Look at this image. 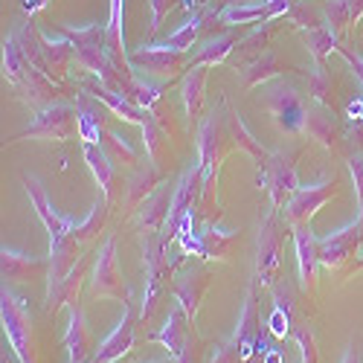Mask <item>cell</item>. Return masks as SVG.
I'll return each mask as SVG.
<instances>
[{
  "label": "cell",
  "instance_id": "1",
  "mask_svg": "<svg viewBox=\"0 0 363 363\" xmlns=\"http://www.w3.org/2000/svg\"><path fill=\"white\" fill-rule=\"evenodd\" d=\"M23 189H26V195H29V201H33L38 218L44 221V227L50 233V288L47 291H52L55 285H62V279L70 274V270L76 267V262H79V247L82 245L73 238V224L76 221H70V218L55 213L50 198H47V192H44V186L38 184V177L23 174Z\"/></svg>",
  "mask_w": 363,
  "mask_h": 363
},
{
  "label": "cell",
  "instance_id": "2",
  "mask_svg": "<svg viewBox=\"0 0 363 363\" xmlns=\"http://www.w3.org/2000/svg\"><path fill=\"white\" fill-rule=\"evenodd\" d=\"M267 325L262 323L259 314V294H256V282L247 288L245 296V308H241L238 325L233 331V337L216 352L213 363H264L267 357Z\"/></svg>",
  "mask_w": 363,
  "mask_h": 363
},
{
  "label": "cell",
  "instance_id": "3",
  "mask_svg": "<svg viewBox=\"0 0 363 363\" xmlns=\"http://www.w3.org/2000/svg\"><path fill=\"white\" fill-rule=\"evenodd\" d=\"M221 111H224V105H221ZM221 111L209 113L198 128V177H201L203 203L213 198V184L218 180V166L227 151V140H233L230 128H227V116Z\"/></svg>",
  "mask_w": 363,
  "mask_h": 363
},
{
  "label": "cell",
  "instance_id": "4",
  "mask_svg": "<svg viewBox=\"0 0 363 363\" xmlns=\"http://www.w3.org/2000/svg\"><path fill=\"white\" fill-rule=\"evenodd\" d=\"M169 245L163 233H145L143 238V264H145V294H143V311L140 317L148 320L157 308V299L163 294V277L169 274V262H166Z\"/></svg>",
  "mask_w": 363,
  "mask_h": 363
},
{
  "label": "cell",
  "instance_id": "5",
  "mask_svg": "<svg viewBox=\"0 0 363 363\" xmlns=\"http://www.w3.org/2000/svg\"><path fill=\"white\" fill-rule=\"evenodd\" d=\"M262 108L274 116V123L288 134H296V131L306 128L308 105L299 96V90L285 84V82H277V84L267 87V94L262 96Z\"/></svg>",
  "mask_w": 363,
  "mask_h": 363
},
{
  "label": "cell",
  "instance_id": "6",
  "mask_svg": "<svg viewBox=\"0 0 363 363\" xmlns=\"http://www.w3.org/2000/svg\"><path fill=\"white\" fill-rule=\"evenodd\" d=\"M282 241H285V227L279 224V209H274L262 221L256 241V285H270L277 279V270L282 262Z\"/></svg>",
  "mask_w": 363,
  "mask_h": 363
},
{
  "label": "cell",
  "instance_id": "7",
  "mask_svg": "<svg viewBox=\"0 0 363 363\" xmlns=\"http://www.w3.org/2000/svg\"><path fill=\"white\" fill-rule=\"evenodd\" d=\"M0 317H4V331H6V337H9V346H12L15 357L21 363H35L29 314L23 311L18 296L12 291H6V285H4V294H0Z\"/></svg>",
  "mask_w": 363,
  "mask_h": 363
},
{
  "label": "cell",
  "instance_id": "8",
  "mask_svg": "<svg viewBox=\"0 0 363 363\" xmlns=\"http://www.w3.org/2000/svg\"><path fill=\"white\" fill-rule=\"evenodd\" d=\"M90 296H113L119 302H125V306H131V291L123 282L119 267H116V241L113 238H108L96 253L94 277H90Z\"/></svg>",
  "mask_w": 363,
  "mask_h": 363
},
{
  "label": "cell",
  "instance_id": "9",
  "mask_svg": "<svg viewBox=\"0 0 363 363\" xmlns=\"http://www.w3.org/2000/svg\"><path fill=\"white\" fill-rule=\"evenodd\" d=\"M79 131V111L65 102H52L50 108L35 113V123L15 134V140L23 137H41V140H70Z\"/></svg>",
  "mask_w": 363,
  "mask_h": 363
},
{
  "label": "cell",
  "instance_id": "10",
  "mask_svg": "<svg viewBox=\"0 0 363 363\" xmlns=\"http://www.w3.org/2000/svg\"><path fill=\"white\" fill-rule=\"evenodd\" d=\"M296 157L294 155H270L267 169L262 172L259 184L267 186L270 201H274V209H285V203L291 201V195L299 189L296 180Z\"/></svg>",
  "mask_w": 363,
  "mask_h": 363
},
{
  "label": "cell",
  "instance_id": "11",
  "mask_svg": "<svg viewBox=\"0 0 363 363\" xmlns=\"http://www.w3.org/2000/svg\"><path fill=\"white\" fill-rule=\"evenodd\" d=\"M198 192H201V177H198V166H192L189 172H184L180 184L174 186L169 221H166V230H163L166 245H172V241L177 238V233H180V227H184V221L192 216V203H195V195Z\"/></svg>",
  "mask_w": 363,
  "mask_h": 363
},
{
  "label": "cell",
  "instance_id": "12",
  "mask_svg": "<svg viewBox=\"0 0 363 363\" xmlns=\"http://www.w3.org/2000/svg\"><path fill=\"white\" fill-rule=\"evenodd\" d=\"M335 180L331 184H317V186H299L294 195H291V201L285 203V221H288V227H294V224H308L311 218H314V213L325 203V201H331L335 198Z\"/></svg>",
  "mask_w": 363,
  "mask_h": 363
},
{
  "label": "cell",
  "instance_id": "13",
  "mask_svg": "<svg viewBox=\"0 0 363 363\" xmlns=\"http://www.w3.org/2000/svg\"><path fill=\"white\" fill-rule=\"evenodd\" d=\"M128 62L134 67H145L148 73H157V76H174L180 67L186 65V52H177V50H169L166 44L160 47H137L134 52H128Z\"/></svg>",
  "mask_w": 363,
  "mask_h": 363
},
{
  "label": "cell",
  "instance_id": "14",
  "mask_svg": "<svg viewBox=\"0 0 363 363\" xmlns=\"http://www.w3.org/2000/svg\"><path fill=\"white\" fill-rule=\"evenodd\" d=\"M76 111H79V137L82 143H96L102 145V137H105V123H108V105L99 102L94 94H79L76 99Z\"/></svg>",
  "mask_w": 363,
  "mask_h": 363
},
{
  "label": "cell",
  "instance_id": "15",
  "mask_svg": "<svg viewBox=\"0 0 363 363\" xmlns=\"http://www.w3.org/2000/svg\"><path fill=\"white\" fill-rule=\"evenodd\" d=\"M134 323H137V314L128 306L125 308V317L119 320V325L111 331V335L99 343V349L94 352V363H116L119 357H123L134 346V328H137Z\"/></svg>",
  "mask_w": 363,
  "mask_h": 363
},
{
  "label": "cell",
  "instance_id": "16",
  "mask_svg": "<svg viewBox=\"0 0 363 363\" xmlns=\"http://www.w3.org/2000/svg\"><path fill=\"white\" fill-rule=\"evenodd\" d=\"M294 245H296V264H299V279L302 288L311 291L314 279H317V264H320V253H317V241L308 224H294Z\"/></svg>",
  "mask_w": 363,
  "mask_h": 363
},
{
  "label": "cell",
  "instance_id": "17",
  "mask_svg": "<svg viewBox=\"0 0 363 363\" xmlns=\"http://www.w3.org/2000/svg\"><path fill=\"white\" fill-rule=\"evenodd\" d=\"M151 340L163 343V346L169 349V354L177 360L180 354H184V352L189 349V343H192V331H189V314H186L184 308H174V311L169 314L166 325H163L160 331H155V335H151Z\"/></svg>",
  "mask_w": 363,
  "mask_h": 363
},
{
  "label": "cell",
  "instance_id": "18",
  "mask_svg": "<svg viewBox=\"0 0 363 363\" xmlns=\"http://www.w3.org/2000/svg\"><path fill=\"white\" fill-rule=\"evenodd\" d=\"M65 349H67L70 363H90L94 340H90V331L84 325V314H82L79 306H70V323H67V331H65Z\"/></svg>",
  "mask_w": 363,
  "mask_h": 363
},
{
  "label": "cell",
  "instance_id": "19",
  "mask_svg": "<svg viewBox=\"0 0 363 363\" xmlns=\"http://www.w3.org/2000/svg\"><path fill=\"white\" fill-rule=\"evenodd\" d=\"M172 195L174 189H157L151 192L145 201H143V209H140V227L145 233H163L166 230V221H169V209H172Z\"/></svg>",
  "mask_w": 363,
  "mask_h": 363
},
{
  "label": "cell",
  "instance_id": "20",
  "mask_svg": "<svg viewBox=\"0 0 363 363\" xmlns=\"http://www.w3.org/2000/svg\"><path fill=\"white\" fill-rule=\"evenodd\" d=\"M0 270H4V279L6 282H26V279H35L41 277L47 264L38 256H23L15 250H0Z\"/></svg>",
  "mask_w": 363,
  "mask_h": 363
},
{
  "label": "cell",
  "instance_id": "21",
  "mask_svg": "<svg viewBox=\"0 0 363 363\" xmlns=\"http://www.w3.org/2000/svg\"><path fill=\"white\" fill-rule=\"evenodd\" d=\"M285 70H291V67L282 65L274 52H262V55L253 58V62L241 65V67H238V76H241V84H245V87H259V84H264L267 79L282 76Z\"/></svg>",
  "mask_w": 363,
  "mask_h": 363
},
{
  "label": "cell",
  "instance_id": "22",
  "mask_svg": "<svg viewBox=\"0 0 363 363\" xmlns=\"http://www.w3.org/2000/svg\"><path fill=\"white\" fill-rule=\"evenodd\" d=\"M209 285V274L206 270H195V274H186L174 282V296L180 302V308L189 314V320H195L198 314V306H201V296Z\"/></svg>",
  "mask_w": 363,
  "mask_h": 363
},
{
  "label": "cell",
  "instance_id": "23",
  "mask_svg": "<svg viewBox=\"0 0 363 363\" xmlns=\"http://www.w3.org/2000/svg\"><path fill=\"white\" fill-rule=\"evenodd\" d=\"M274 299H277V306H274V314H270V320H267V331L282 340L294 325V291H291V285L279 282L274 288Z\"/></svg>",
  "mask_w": 363,
  "mask_h": 363
},
{
  "label": "cell",
  "instance_id": "24",
  "mask_svg": "<svg viewBox=\"0 0 363 363\" xmlns=\"http://www.w3.org/2000/svg\"><path fill=\"white\" fill-rule=\"evenodd\" d=\"M227 128H230V137H233V143L238 145V148H245L250 157H256L259 160V169L264 172L267 169V163H270V151L250 134V128L245 125V119H241L235 111H230L227 113Z\"/></svg>",
  "mask_w": 363,
  "mask_h": 363
},
{
  "label": "cell",
  "instance_id": "25",
  "mask_svg": "<svg viewBox=\"0 0 363 363\" xmlns=\"http://www.w3.org/2000/svg\"><path fill=\"white\" fill-rule=\"evenodd\" d=\"M84 267H87V262L79 259L76 267L62 279V285H55L52 291H47V311L50 314H55L62 306H73V302H76L79 288H82V279H84Z\"/></svg>",
  "mask_w": 363,
  "mask_h": 363
},
{
  "label": "cell",
  "instance_id": "26",
  "mask_svg": "<svg viewBox=\"0 0 363 363\" xmlns=\"http://www.w3.org/2000/svg\"><path fill=\"white\" fill-rule=\"evenodd\" d=\"M274 21H264L262 23V29H253V33L247 35V38H241L238 44H235V50H233V55H230V62H233V67L238 70L241 65H247V62H253L256 55H262V52H267L264 47H267V41H270V33H274Z\"/></svg>",
  "mask_w": 363,
  "mask_h": 363
},
{
  "label": "cell",
  "instance_id": "27",
  "mask_svg": "<svg viewBox=\"0 0 363 363\" xmlns=\"http://www.w3.org/2000/svg\"><path fill=\"white\" fill-rule=\"evenodd\" d=\"M306 131L311 140H320L325 148H337V140H340V131H337V123H335V111H308L306 116Z\"/></svg>",
  "mask_w": 363,
  "mask_h": 363
},
{
  "label": "cell",
  "instance_id": "28",
  "mask_svg": "<svg viewBox=\"0 0 363 363\" xmlns=\"http://www.w3.org/2000/svg\"><path fill=\"white\" fill-rule=\"evenodd\" d=\"M82 151H84V160H87L90 172H94V177H96L99 189H102V198H108V201H111V184H113V160L105 155V148H102V145H96V143H84V145H82Z\"/></svg>",
  "mask_w": 363,
  "mask_h": 363
},
{
  "label": "cell",
  "instance_id": "29",
  "mask_svg": "<svg viewBox=\"0 0 363 363\" xmlns=\"http://www.w3.org/2000/svg\"><path fill=\"white\" fill-rule=\"evenodd\" d=\"M160 184V172L155 163H145L137 169V174L128 180V206H143V201L155 192V186Z\"/></svg>",
  "mask_w": 363,
  "mask_h": 363
},
{
  "label": "cell",
  "instance_id": "30",
  "mask_svg": "<svg viewBox=\"0 0 363 363\" xmlns=\"http://www.w3.org/2000/svg\"><path fill=\"white\" fill-rule=\"evenodd\" d=\"M238 41H241V38H238L235 33H230V35H224V38H213L206 47H201V52L192 58V67H206V65H221V62H227Z\"/></svg>",
  "mask_w": 363,
  "mask_h": 363
},
{
  "label": "cell",
  "instance_id": "31",
  "mask_svg": "<svg viewBox=\"0 0 363 363\" xmlns=\"http://www.w3.org/2000/svg\"><path fill=\"white\" fill-rule=\"evenodd\" d=\"M105 221H108V198L96 201L94 209H90V216H87L84 221L73 224V238L79 241V245H87V241H94V238L102 233Z\"/></svg>",
  "mask_w": 363,
  "mask_h": 363
},
{
  "label": "cell",
  "instance_id": "32",
  "mask_svg": "<svg viewBox=\"0 0 363 363\" xmlns=\"http://www.w3.org/2000/svg\"><path fill=\"white\" fill-rule=\"evenodd\" d=\"M203 84H206V67H189L180 90H184V108L192 119L201 113V105H203Z\"/></svg>",
  "mask_w": 363,
  "mask_h": 363
},
{
  "label": "cell",
  "instance_id": "33",
  "mask_svg": "<svg viewBox=\"0 0 363 363\" xmlns=\"http://www.w3.org/2000/svg\"><path fill=\"white\" fill-rule=\"evenodd\" d=\"M302 38H306L311 55L317 58V65H325V55H328L331 50H337V33H335V29H331L328 23H320V26H314V29H306V33H302Z\"/></svg>",
  "mask_w": 363,
  "mask_h": 363
},
{
  "label": "cell",
  "instance_id": "34",
  "mask_svg": "<svg viewBox=\"0 0 363 363\" xmlns=\"http://www.w3.org/2000/svg\"><path fill=\"white\" fill-rule=\"evenodd\" d=\"M235 238H238V233H233V230L209 227L206 233H201V256L203 259H227Z\"/></svg>",
  "mask_w": 363,
  "mask_h": 363
},
{
  "label": "cell",
  "instance_id": "35",
  "mask_svg": "<svg viewBox=\"0 0 363 363\" xmlns=\"http://www.w3.org/2000/svg\"><path fill=\"white\" fill-rule=\"evenodd\" d=\"M308 94H311L320 105H325V108L335 111V79H331V73L325 70V65H320L317 73L308 76Z\"/></svg>",
  "mask_w": 363,
  "mask_h": 363
},
{
  "label": "cell",
  "instance_id": "36",
  "mask_svg": "<svg viewBox=\"0 0 363 363\" xmlns=\"http://www.w3.org/2000/svg\"><path fill=\"white\" fill-rule=\"evenodd\" d=\"M143 140H145V151H148V157L151 160H160L163 155V148H166V134L163 128L157 125V116L155 111H145V119H143Z\"/></svg>",
  "mask_w": 363,
  "mask_h": 363
},
{
  "label": "cell",
  "instance_id": "37",
  "mask_svg": "<svg viewBox=\"0 0 363 363\" xmlns=\"http://www.w3.org/2000/svg\"><path fill=\"white\" fill-rule=\"evenodd\" d=\"M65 35L73 41V47H108V23H94V26H84V29H73L65 26Z\"/></svg>",
  "mask_w": 363,
  "mask_h": 363
},
{
  "label": "cell",
  "instance_id": "38",
  "mask_svg": "<svg viewBox=\"0 0 363 363\" xmlns=\"http://www.w3.org/2000/svg\"><path fill=\"white\" fill-rule=\"evenodd\" d=\"M198 33H201V21H198V15H192L184 26L177 29L174 35H169V38H166V47H169V50H177V52H186V50L195 44Z\"/></svg>",
  "mask_w": 363,
  "mask_h": 363
},
{
  "label": "cell",
  "instance_id": "39",
  "mask_svg": "<svg viewBox=\"0 0 363 363\" xmlns=\"http://www.w3.org/2000/svg\"><path fill=\"white\" fill-rule=\"evenodd\" d=\"M325 23L335 29L337 35L343 33L349 23H354V21H352V6H349V0H325Z\"/></svg>",
  "mask_w": 363,
  "mask_h": 363
},
{
  "label": "cell",
  "instance_id": "40",
  "mask_svg": "<svg viewBox=\"0 0 363 363\" xmlns=\"http://www.w3.org/2000/svg\"><path fill=\"white\" fill-rule=\"evenodd\" d=\"M102 148H105V155H108L113 163H137V151H134L128 143L119 140L116 134H111V131H105Z\"/></svg>",
  "mask_w": 363,
  "mask_h": 363
},
{
  "label": "cell",
  "instance_id": "41",
  "mask_svg": "<svg viewBox=\"0 0 363 363\" xmlns=\"http://www.w3.org/2000/svg\"><path fill=\"white\" fill-rule=\"evenodd\" d=\"M294 337H296L302 363H317V340H314V331H311L308 325H296Z\"/></svg>",
  "mask_w": 363,
  "mask_h": 363
},
{
  "label": "cell",
  "instance_id": "42",
  "mask_svg": "<svg viewBox=\"0 0 363 363\" xmlns=\"http://www.w3.org/2000/svg\"><path fill=\"white\" fill-rule=\"evenodd\" d=\"M288 15H291V21H294V23H299L302 29H314V26L325 23V21H323V18L308 6V0H296L294 9H291Z\"/></svg>",
  "mask_w": 363,
  "mask_h": 363
},
{
  "label": "cell",
  "instance_id": "43",
  "mask_svg": "<svg viewBox=\"0 0 363 363\" xmlns=\"http://www.w3.org/2000/svg\"><path fill=\"white\" fill-rule=\"evenodd\" d=\"M174 4H177V0H151V33H157L163 18L174 9Z\"/></svg>",
  "mask_w": 363,
  "mask_h": 363
},
{
  "label": "cell",
  "instance_id": "44",
  "mask_svg": "<svg viewBox=\"0 0 363 363\" xmlns=\"http://www.w3.org/2000/svg\"><path fill=\"white\" fill-rule=\"evenodd\" d=\"M349 172H352L354 189H357V203H363V155H354L349 160Z\"/></svg>",
  "mask_w": 363,
  "mask_h": 363
},
{
  "label": "cell",
  "instance_id": "45",
  "mask_svg": "<svg viewBox=\"0 0 363 363\" xmlns=\"http://www.w3.org/2000/svg\"><path fill=\"white\" fill-rule=\"evenodd\" d=\"M337 50H340V55L346 58V65L354 70V76H357V79H360V84H363V58H360L357 52H352L349 47H337Z\"/></svg>",
  "mask_w": 363,
  "mask_h": 363
},
{
  "label": "cell",
  "instance_id": "46",
  "mask_svg": "<svg viewBox=\"0 0 363 363\" xmlns=\"http://www.w3.org/2000/svg\"><path fill=\"white\" fill-rule=\"evenodd\" d=\"M47 4H50V0H23V12H29V15H33V12L44 9Z\"/></svg>",
  "mask_w": 363,
  "mask_h": 363
},
{
  "label": "cell",
  "instance_id": "47",
  "mask_svg": "<svg viewBox=\"0 0 363 363\" xmlns=\"http://www.w3.org/2000/svg\"><path fill=\"white\" fill-rule=\"evenodd\" d=\"M352 6V21H360L363 18V0H349Z\"/></svg>",
  "mask_w": 363,
  "mask_h": 363
},
{
  "label": "cell",
  "instance_id": "48",
  "mask_svg": "<svg viewBox=\"0 0 363 363\" xmlns=\"http://www.w3.org/2000/svg\"><path fill=\"white\" fill-rule=\"evenodd\" d=\"M241 4H256V0H221V6H241Z\"/></svg>",
  "mask_w": 363,
  "mask_h": 363
},
{
  "label": "cell",
  "instance_id": "49",
  "mask_svg": "<svg viewBox=\"0 0 363 363\" xmlns=\"http://www.w3.org/2000/svg\"><path fill=\"white\" fill-rule=\"evenodd\" d=\"M343 363H360L357 352H354V349H349V352H346V357H343Z\"/></svg>",
  "mask_w": 363,
  "mask_h": 363
},
{
  "label": "cell",
  "instance_id": "50",
  "mask_svg": "<svg viewBox=\"0 0 363 363\" xmlns=\"http://www.w3.org/2000/svg\"><path fill=\"white\" fill-rule=\"evenodd\" d=\"M195 4V9H203V6H209V0H192Z\"/></svg>",
  "mask_w": 363,
  "mask_h": 363
},
{
  "label": "cell",
  "instance_id": "51",
  "mask_svg": "<svg viewBox=\"0 0 363 363\" xmlns=\"http://www.w3.org/2000/svg\"><path fill=\"white\" fill-rule=\"evenodd\" d=\"M157 363H174V357H172V354H169V357H166V360H157Z\"/></svg>",
  "mask_w": 363,
  "mask_h": 363
},
{
  "label": "cell",
  "instance_id": "52",
  "mask_svg": "<svg viewBox=\"0 0 363 363\" xmlns=\"http://www.w3.org/2000/svg\"><path fill=\"white\" fill-rule=\"evenodd\" d=\"M90 363H94V360H90Z\"/></svg>",
  "mask_w": 363,
  "mask_h": 363
}]
</instances>
